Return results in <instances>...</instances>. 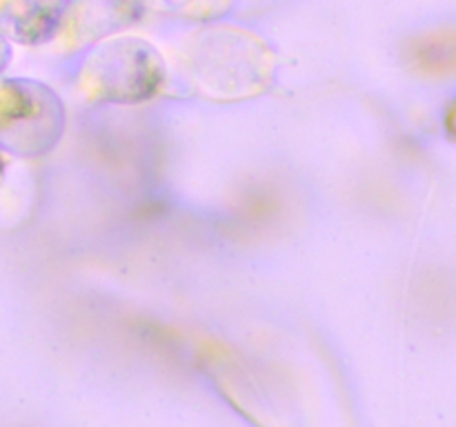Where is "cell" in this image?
<instances>
[{
  "label": "cell",
  "instance_id": "8",
  "mask_svg": "<svg viewBox=\"0 0 456 427\" xmlns=\"http://www.w3.org/2000/svg\"><path fill=\"white\" fill-rule=\"evenodd\" d=\"M0 176H3V158H0Z\"/></svg>",
  "mask_w": 456,
  "mask_h": 427
},
{
  "label": "cell",
  "instance_id": "5",
  "mask_svg": "<svg viewBox=\"0 0 456 427\" xmlns=\"http://www.w3.org/2000/svg\"><path fill=\"white\" fill-rule=\"evenodd\" d=\"M410 65L426 76H450L456 74V29L428 31L408 43Z\"/></svg>",
  "mask_w": 456,
  "mask_h": 427
},
{
  "label": "cell",
  "instance_id": "2",
  "mask_svg": "<svg viewBox=\"0 0 456 427\" xmlns=\"http://www.w3.org/2000/svg\"><path fill=\"white\" fill-rule=\"evenodd\" d=\"M65 111L52 89L34 80L0 83V145L18 156H40L58 142Z\"/></svg>",
  "mask_w": 456,
  "mask_h": 427
},
{
  "label": "cell",
  "instance_id": "4",
  "mask_svg": "<svg viewBox=\"0 0 456 427\" xmlns=\"http://www.w3.org/2000/svg\"><path fill=\"white\" fill-rule=\"evenodd\" d=\"M141 12L142 0H76L67 16L69 38L92 43L136 22Z\"/></svg>",
  "mask_w": 456,
  "mask_h": 427
},
{
  "label": "cell",
  "instance_id": "7",
  "mask_svg": "<svg viewBox=\"0 0 456 427\" xmlns=\"http://www.w3.org/2000/svg\"><path fill=\"white\" fill-rule=\"evenodd\" d=\"M448 129L452 136H456V102L452 105V109L448 111Z\"/></svg>",
  "mask_w": 456,
  "mask_h": 427
},
{
  "label": "cell",
  "instance_id": "6",
  "mask_svg": "<svg viewBox=\"0 0 456 427\" xmlns=\"http://www.w3.org/2000/svg\"><path fill=\"white\" fill-rule=\"evenodd\" d=\"M9 62V44L4 40V36L0 34V69H4V65Z\"/></svg>",
  "mask_w": 456,
  "mask_h": 427
},
{
  "label": "cell",
  "instance_id": "1",
  "mask_svg": "<svg viewBox=\"0 0 456 427\" xmlns=\"http://www.w3.org/2000/svg\"><path fill=\"white\" fill-rule=\"evenodd\" d=\"M165 80L159 52L136 38L111 40L87 58L80 89L94 102L134 105L156 96Z\"/></svg>",
  "mask_w": 456,
  "mask_h": 427
},
{
  "label": "cell",
  "instance_id": "3",
  "mask_svg": "<svg viewBox=\"0 0 456 427\" xmlns=\"http://www.w3.org/2000/svg\"><path fill=\"white\" fill-rule=\"evenodd\" d=\"M67 0H0V34L36 44L52 38L67 12Z\"/></svg>",
  "mask_w": 456,
  "mask_h": 427
}]
</instances>
